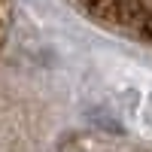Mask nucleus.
I'll list each match as a JSON object with an SVG mask.
<instances>
[{
	"mask_svg": "<svg viewBox=\"0 0 152 152\" xmlns=\"http://www.w3.org/2000/svg\"><path fill=\"white\" fill-rule=\"evenodd\" d=\"M85 3H91V6H97V9H104V6H113L116 0H85Z\"/></svg>",
	"mask_w": 152,
	"mask_h": 152,
	"instance_id": "obj_1",
	"label": "nucleus"
},
{
	"mask_svg": "<svg viewBox=\"0 0 152 152\" xmlns=\"http://www.w3.org/2000/svg\"><path fill=\"white\" fill-rule=\"evenodd\" d=\"M143 31H146V37H149V40H152V12L146 15V24H143Z\"/></svg>",
	"mask_w": 152,
	"mask_h": 152,
	"instance_id": "obj_2",
	"label": "nucleus"
}]
</instances>
